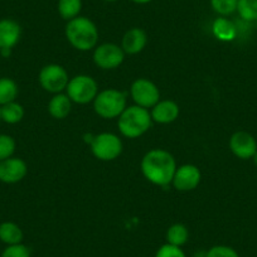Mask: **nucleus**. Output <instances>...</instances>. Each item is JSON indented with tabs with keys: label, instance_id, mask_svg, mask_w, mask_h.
I'll list each match as a JSON object with an SVG mask.
<instances>
[{
	"label": "nucleus",
	"instance_id": "1",
	"mask_svg": "<svg viewBox=\"0 0 257 257\" xmlns=\"http://www.w3.org/2000/svg\"><path fill=\"white\" fill-rule=\"evenodd\" d=\"M177 170V163L169 152L153 149L142 160V172L150 183L159 187L170 184Z\"/></svg>",
	"mask_w": 257,
	"mask_h": 257
},
{
	"label": "nucleus",
	"instance_id": "2",
	"mask_svg": "<svg viewBox=\"0 0 257 257\" xmlns=\"http://www.w3.org/2000/svg\"><path fill=\"white\" fill-rule=\"evenodd\" d=\"M64 33L71 46L78 51H91L92 48H96L98 42L97 27L86 17L78 16L77 18L68 21Z\"/></svg>",
	"mask_w": 257,
	"mask_h": 257
},
{
	"label": "nucleus",
	"instance_id": "3",
	"mask_svg": "<svg viewBox=\"0 0 257 257\" xmlns=\"http://www.w3.org/2000/svg\"><path fill=\"white\" fill-rule=\"evenodd\" d=\"M153 118L148 108L140 106H128L118 116V130L121 134L128 139H135L152 127Z\"/></svg>",
	"mask_w": 257,
	"mask_h": 257
},
{
	"label": "nucleus",
	"instance_id": "4",
	"mask_svg": "<svg viewBox=\"0 0 257 257\" xmlns=\"http://www.w3.org/2000/svg\"><path fill=\"white\" fill-rule=\"evenodd\" d=\"M126 101V92L108 88L97 93L93 100V108L95 112L102 118H115L118 117L127 107Z\"/></svg>",
	"mask_w": 257,
	"mask_h": 257
},
{
	"label": "nucleus",
	"instance_id": "5",
	"mask_svg": "<svg viewBox=\"0 0 257 257\" xmlns=\"http://www.w3.org/2000/svg\"><path fill=\"white\" fill-rule=\"evenodd\" d=\"M66 90L72 102L85 105L95 100L98 93V86L91 76L78 75L71 78Z\"/></svg>",
	"mask_w": 257,
	"mask_h": 257
},
{
	"label": "nucleus",
	"instance_id": "6",
	"mask_svg": "<svg viewBox=\"0 0 257 257\" xmlns=\"http://www.w3.org/2000/svg\"><path fill=\"white\" fill-rule=\"evenodd\" d=\"M92 154L102 162H111L120 157L122 153V143L111 133H102L93 138L91 143Z\"/></svg>",
	"mask_w": 257,
	"mask_h": 257
},
{
	"label": "nucleus",
	"instance_id": "7",
	"mask_svg": "<svg viewBox=\"0 0 257 257\" xmlns=\"http://www.w3.org/2000/svg\"><path fill=\"white\" fill-rule=\"evenodd\" d=\"M70 77L67 71L59 64L44 66L39 72V83L46 91L51 93H61L67 88Z\"/></svg>",
	"mask_w": 257,
	"mask_h": 257
},
{
	"label": "nucleus",
	"instance_id": "8",
	"mask_svg": "<svg viewBox=\"0 0 257 257\" xmlns=\"http://www.w3.org/2000/svg\"><path fill=\"white\" fill-rule=\"evenodd\" d=\"M130 93L134 102L140 107L153 108L160 101L159 88L154 82L147 78H139L134 81L130 88Z\"/></svg>",
	"mask_w": 257,
	"mask_h": 257
},
{
	"label": "nucleus",
	"instance_id": "9",
	"mask_svg": "<svg viewBox=\"0 0 257 257\" xmlns=\"http://www.w3.org/2000/svg\"><path fill=\"white\" fill-rule=\"evenodd\" d=\"M125 59L122 48L113 43H103L96 47L93 52V62L101 70H115Z\"/></svg>",
	"mask_w": 257,
	"mask_h": 257
},
{
	"label": "nucleus",
	"instance_id": "10",
	"mask_svg": "<svg viewBox=\"0 0 257 257\" xmlns=\"http://www.w3.org/2000/svg\"><path fill=\"white\" fill-rule=\"evenodd\" d=\"M201 172L196 165L185 164L177 168L174 178H173V185L179 192H189L196 189L201 183Z\"/></svg>",
	"mask_w": 257,
	"mask_h": 257
},
{
	"label": "nucleus",
	"instance_id": "11",
	"mask_svg": "<svg viewBox=\"0 0 257 257\" xmlns=\"http://www.w3.org/2000/svg\"><path fill=\"white\" fill-rule=\"evenodd\" d=\"M28 173L27 163L21 158H9L0 162V182L6 184H16L24 179Z\"/></svg>",
	"mask_w": 257,
	"mask_h": 257
},
{
	"label": "nucleus",
	"instance_id": "12",
	"mask_svg": "<svg viewBox=\"0 0 257 257\" xmlns=\"http://www.w3.org/2000/svg\"><path fill=\"white\" fill-rule=\"evenodd\" d=\"M229 149L239 159H251L257 152V143L249 133L237 132L229 139Z\"/></svg>",
	"mask_w": 257,
	"mask_h": 257
},
{
	"label": "nucleus",
	"instance_id": "13",
	"mask_svg": "<svg viewBox=\"0 0 257 257\" xmlns=\"http://www.w3.org/2000/svg\"><path fill=\"white\" fill-rule=\"evenodd\" d=\"M22 36V28L18 22L13 19H2L0 21V51L11 49L19 42Z\"/></svg>",
	"mask_w": 257,
	"mask_h": 257
},
{
	"label": "nucleus",
	"instance_id": "14",
	"mask_svg": "<svg viewBox=\"0 0 257 257\" xmlns=\"http://www.w3.org/2000/svg\"><path fill=\"white\" fill-rule=\"evenodd\" d=\"M179 106L177 102L172 100H164L159 101L154 107L152 108L153 121L158 123H170L175 121L179 116Z\"/></svg>",
	"mask_w": 257,
	"mask_h": 257
},
{
	"label": "nucleus",
	"instance_id": "15",
	"mask_svg": "<svg viewBox=\"0 0 257 257\" xmlns=\"http://www.w3.org/2000/svg\"><path fill=\"white\" fill-rule=\"evenodd\" d=\"M148 43V36L143 29L133 28L122 37V51L127 54H138L145 48Z\"/></svg>",
	"mask_w": 257,
	"mask_h": 257
},
{
	"label": "nucleus",
	"instance_id": "16",
	"mask_svg": "<svg viewBox=\"0 0 257 257\" xmlns=\"http://www.w3.org/2000/svg\"><path fill=\"white\" fill-rule=\"evenodd\" d=\"M72 108V101L67 95L63 93H56L48 103V111L52 117L57 120L66 118L71 112Z\"/></svg>",
	"mask_w": 257,
	"mask_h": 257
},
{
	"label": "nucleus",
	"instance_id": "17",
	"mask_svg": "<svg viewBox=\"0 0 257 257\" xmlns=\"http://www.w3.org/2000/svg\"><path fill=\"white\" fill-rule=\"evenodd\" d=\"M23 231L14 222H3L0 223V241L8 246L19 244L23 241Z\"/></svg>",
	"mask_w": 257,
	"mask_h": 257
},
{
	"label": "nucleus",
	"instance_id": "18",
	"mask_svg": "<svg viewBox=\"0 0 257 257\" xmlns=\"http://www.w3.org/2000/svg\"><path fill=\"white\" fill-rule=\"evenodd\" d=\"M212 31H213V34L216 36V38H218L219 41L228 42L236 38L237 36V27L234 26L233 22L228 21V19L223 18V17L222 18H217L214 21Z\"/></svg>",
	"mask_w": 257,
	"mask_h": 257
},
{
	"label": "nucleus",
	"instance_id": "19",
	"mask_svg": "<svg viewBox=\"0 0 257 257\" xmlns=\"http://www.w3.org/2000/svg\"><path fill=\"white\" fill-rule=\"evenodd\" d=\"M0 113H2V121L9 125H14L23 120L24 108L21 103L13 101V102L0 106Z\"/></svg>",
	"mask_w": 257,
	"mask_h": 257
},
{
	"label": "nucleus",
	"instance_id": "20",
	"mask_svg": "<svg viewBox=\"0 0 257 257\" xmlns=\"http://www.w3.org/2000/svg\"><path fill=\"white\" fill-rule=\"evenodd\" d=\"M167 243L173 244V246L182 247L184 246L189 238V231L187 227L182 223H175L169 227L167 231Z\"/></svg>",
	"mask_w": 257,
	"mask_h": 257
},
{
	"label": "nucleus",
	"instance_id": "21",
	"mask_svg": "<svg viewBox=\"0 0 257 257\" xmlns=\"http://www.w3.org/2000/svg\"><path fill=\"white\" fill-rule=\"evenodd\" d=\"M58 13L64 21H72L80 16L82 0H58Z\"/></svg>",
	"mask_w": 257,
	"mask_h": 257
},
{
	"label": "nucleus",
	"instance_id": "22",
	"mask_svg": "<svg viewBox=\"0 0 257 257\" xmlns=\"http://www.w3.org/2000/svg\"><path fill=\"white\" fill-rule=\"evenodd\" d=\"M18 85L9 77L0 78V106L16 101L18 96Z\"/></svg>",
	"mask_w": 257,
	"mask_h": 257
},
{
	"label": "nucleus",
	"instance_id": "23",
	"mask_svg": "<svg viewBox=\"0 0 257 257\" xmlns=\"http://www.w3.org/2000/svg\"><path fill=\"white\" fill-rule=\"evenodd\" d=\"M237 13L241 19L247 23L257 21V0H238Z\"/></svg>",
	"mask_w": 257,
	"mask_h": 257
},
{
	"label": "nucleus",
	"instance_id": "24",
	"mask_svg": "<svg viewBox=\"0 0 257 257\" xmlns=\"http://www.w3.org/2000/svg\"><path fill=\"white\" fill-rule=\"evenodd\" d=\"M238 0H211V7L218 16L227 17L237 11Z\"/></svg>",
	"mask_w": 257,
	"mask_h": 257
},
{
	"label": "nucleus",
	"instance_id": "25",
	"mask_svg": "<svg viewBox=\"0 0 257 257\" xmlns=\"http://www.w3.org/2000/svg\"><path fill=\"white\" fill-rule=\"evenodd\" d=\"M16 140L7 134H0V162L9 159L16 153Z\"/></svg>",
	"mask_w": 257,
	"mask_h": 257
},
{
	"label": "nucleus",
	"instance_id": "26",
	"mask_svg": "<svg viewBox=\"0 0 257 257\" xmlns=\"http://www.w3.org/2000/svg\"><path fill=\"white\" fill-rule=\"evenodd\" d=\"M204 257H239V254L232 247L224 246V244H217V246L209 248Z\"/></svg>",
	"mask_w": 257,
	"mask_h": 257
},
{
	"label": "nucleus",
	"instance_id": "27",
	"mask_svg": "<svg viewBox=\"0 0 257 257\" xmlns=\"http://www.w3.org/2000/svg\"><path fill=\"white\" fill-rule=\"evenodd\" d=\"M0 257H31V251L28 247L23 243L13 244V246H8Z\"/></svg>",
	"mask_w": 257,
	"mask_h": 257
},
{
	"label": "nucleus",
	"instance_id": "28",
	"mask_svg": "<svg viewBox=\"0 0 257 257\" xmlns=\"http://www.w3.org/2000/svg\"><path fill=\"white\" fill-rule=\"evenodd\" d=\"M155 257H187L180 247L165 243L155 253Z\"/></svg>",
	"mask_w": 257,
	"mask_h": 257
},
{
	"label": "nucleus",
	"instance_id": "29",
	"mask_svg": "<svg viewBox=\"0 0 257 257\" xmlns=\"http://www.w3.org/2000/svg\"><path fill=\"white\" fill-rule=\"evenodd\" d=\"M133 3H137V4H148L150 3L152 0H132Z\"/></svg>",
	"mask_w": 257,
	"mask_h": 257
},
{
	"label": "nucleus",
	"instance_id": "30",
	"mask_svg": "<svg viewBox=\"0 0 257 257\" xmlns=\"http://www.w3.org/2000/svg\"><path fill=\"white\" fill-rule=\"evenodd\" d=\"M252 159H253V162H254V165H256V167H257V152L254 153V155H253V158H252Z\"/></svg>",
	"mask_w": 257,
	"mask_h": 257
},
{
	"label": "nucleus",
	"instance_id": "31",
	"mask_svg": "<svg viewBox=\"0 0 257 257\" xmlns=\"http://www.w3.org/2000/svg\"><path fill=\"white\" fill-rule=\"evenodd\" d=\"M105 2H108V3H112V2H117V0H105Z\"/></svg>",
	"mask_w": 257,
	"mask_h": 257
},
{
	"label": "nucleus",
	"instance_id": "32",
	"mask_svg": "<svg viewBox=\"0 0 257 257\" xmlns=\"http://www.w3.org/2000/svg\"><path fill=\"white\" fill-rule=\"evenodd\" d=\"M0 122H2V113H0Z\"/></svg>",
	"mask_w": 257,
	"mask_h": 257
},
{
	"label": "nucleus",
	"instance_id": "33",
	"mask_svg": "<svg viewBox=\"0 0 257 257\" xmlns=\"http://www.w3.org/2000/svg\"><path fill=\"white\" fill-rule=\"evenodd\" d=\"M256 23H257V21H256Z\"/></svg>",
	"mask_w": 257,
	"mask_h": 257
}]
</instances>
